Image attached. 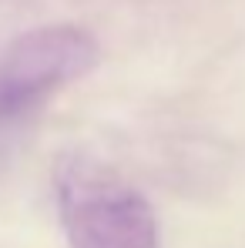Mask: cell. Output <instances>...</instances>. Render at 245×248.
I'll return each mask as SVG.
<instances>
[{
	"mask_svg": "<svg viewBox=\"0 0 245 248\" xmlns=\"http://www.w3.org/2000/svg\"><path fill=\"white\" fill-rule=\"evenodd\" d=\"M54 195L71 248H162L148 198L87 155L57 158Z\"/></svg>",
	"mask_w": 245,
	"mask_h": 248,
	"instance_id": "cell-1",
	"label": "cell"
},
{
	"mask_svg": "<svg viewBox=\"0 0 245 248\" xmlns=\"http://www.w3.org/2000/svg\"><path fill=\"white\" fill-rule=\"evenodd\" d=\"M98 57L94 34L78 24H47L20 34L0 54V121H14L54 91L81 81Z\"/></svg>",
	"mask_w": 245,
	"mask_h": 248,
	"instance_id": "cell-2",
	"label": "cell"
}]
</instances>
